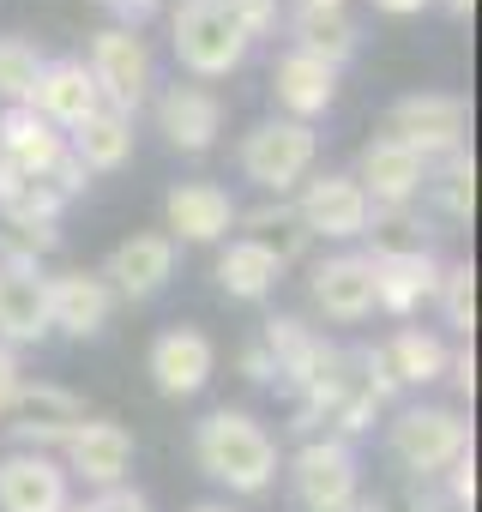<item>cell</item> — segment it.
Listing matches in <instances>:
<instances>
[{
  "label": "cell",
  "mask_w": 482,
  "mask_h": 512,
  "mask_svg": "<svg viewBox=\"0 0 482 512\" xmlns=\"http://www.w3.org/2000/svg\"><path fill=\"white\" fill-rule=\"evenodd\" d=\"M440 290V260L434 253H392L374 260V308H386L392 320H410L422 302H434Z\"/></svg>",
  "instance_id": "7402d4cb"
},
{
  "label": "cell",
  "mask_w": 482,
  "mask_h": 512,
  "mask_svg": "<svg viewBox=\"0 0 482 512\" xmlns=\"http://www.w3.org/2000/svg\"><path fill=\"white\" fill-rule=\"evenodd\" d=\"M308 290H314V308L326 320L356 326V320L374 314V260H368V253H332V260L314 266Z\"/></svg>",
  "instance_id": "2e32d148"
},
{
  "label": "cell",
  "mask_w": 482,
  "mask_h": 512,
  "mask_svg": "<svg viewBox=\"0 0 482 512\" xmlns=\"http://www.w3.org/2000/svg\"><path fill=\"white\" fill-rule=\"evenodd\" d=\"M0 512H67V470L49 452L0 458Z\"/></svg>",
  "instance_id": "ac0fdd59"
},
{
  "label": "cell",
  "mask_w": 482,
  "mask_h": 512,
  "mask_svg": "<svg viewBox=\"0 0 482 512\" xmlns=\"http://www.w3.org/2000/svg\"><path fill=\"white\" fill-rule=\"evenodd\" d=\"M193 458L229 494H266L278 482V440L266 434V422H254L248 410H229V404L193 428Z\"/></svg>",
  "instance_id": "6da1fadb"
},
{
  "label": "cell",
  "mask_w": 482,
  "mask_h": 512,
  "mask_svg": "<svg viewBox=\"0 0 482 512\" xmlns=\"http://www.w3.org/2000/svg\"><path fill=\"white\" fill-rule=\"evenodd\" d=\"M356 187L368 193V205H416V193L428 187V163L398 145V139H368L356 157Z\"/></svg>",
  "instance_id": "5bb4252c"
},
{
  "label": "cell",
  "mask_w": 482,
  "mask_h": 512,
  "mask_svg": "<svg viewBox=\"0 0 482 512\" xmlns=\"http://www.w3.org/2000/svg\"><path fill=\"white\" fill-rule=\"evenodd\" d=\"M97 7H109V13L121 19V31H139V25L163 7V0H97Z\"/></svg>",
  "instance_id": "8d00e7d4"
},
{
  "label": "cell",
  "mask_w": 482,
  "mask_h": 512,
  "mask_svg": "<svg viewBox=\"0 0 482 512\" xmlns=\"http://www.w3.org/2000/svg\"><path fill=\"white\" fill-rule=\"evenodd\" d=\"M223 13L241 25V37H248V43H260V37L278 31V0H223Z\"/></svg>",
  "instance_id": "e575fe53"
},
{
  "label": "cell",
  "mask_w": 482,
  "mask_h": 512,
  "mask_svg": "<svg viewBox=\"0 0 482 512\" xmlns=\"http://www.w3.org/2000/svg\"><path fill=\"white\" fill-rule=\"evenodd\" d=\"M290 488H296V506H302V512L350 506V500L362 494V476H356V452H350V440H332V434L302 440V452L290 458Z\"/></svg>",
  "instance_id": "52a82bcc"
},
{
  "label": "cell",
  "mask_w": 482,
  "mask_h": 512,
  "mask_svg": "<svg viewBox=\"0 0 482 512\" xmlns=\"http://www.w3.org/2000/svg\"><path fill=\"white\" fill-rule=\"evenodd\" d=\"M446 380H452V386L470 398V392H476V356H470V350H458V356L446 362Z\"/></svg>",
  "instance_id": "60d3db41"
},
{
  "label": "cell",
  "mask_w": 482,
  "mask_h": 512,
  "mask_svg": "<svg viewBox=\"0 0 482 512\" xmlns=\"http://www.w3.org/2000/svg\"><path fill=\"white\" fill-rule=\"evenodd\" d=\"M109 284V296H127V302H151L169 278H175V241L169 235H127L109 247V260L97 272Z\"/></svg>",
  "instance_id": "7c38bea8"
},
{
  "label": "cell",
  "mask_w": 482,
  "mask_h": 512,
  "mask_svg": "<svg viewBox=\"0 0 482 512\" xmlns=\"http://www.w3.org/2000/svg\"><path fill=\"white\" fill-rule=\"evenodd\" d=\"M380 356H386L398 392H404V386H434V380H446V362H452L446 338H440V332H422V326H398V332L380 344Z\"/></svg>",
  "instance_id": "4316f807"
},
{
  "label": "cell",
  "mask_w": 482,
  "mask_h": 512,
  "mask_svg": "<svg viewBox=\"0 0 482 512\" xmlns=\"http://www.w3.org/2000/svg\"><path fill=\"white\" fill-rule=\"evenodd\" d=\"M410 512H470V506H458L440 482H416V500H410Z\"/></svg>",
  "instance_id": "f35d334b"
},
{
  "label": "cell",
  "mask_w": 482,
  "mask_h": 512,
  "mask_svg": "<svg viewBox=\"0 0 482 512\" xmlns=\"http://www.w3.org/2000/svg\"><path fill=\"white\" fill-rule=\"evenodd\" d=\"M37 73H43V49L31 37H0V103H31L37 91Z\"/></svg>",
  "instance_id": "d6a6232c"
},
{
  "label": "cell",
  "mask_w": 482,
  "mask_h": 512,
  "mask_svg": "<svg viewBox=\"0 0 482 512\" xmlns=\"http://www.w3.org/2000/svg\"><path fill=\"white\" fill-rule=\"evenodd\" d=\"M67 151V133H55L31 103H13V109H0V157H7L13 169L25 175H43L55 157Z\"/></svg>",
  "instance_id": "cb8c5ba5"
},
{
  "label": "cell",
  "mask_w": 482,
  "mask_h": 512,
  "mask_svg": "<svg viewBox=\"0 0 482 512\" xmlns=\"http://www.w3.org/2000/svg\"><path fill=\"white\" fill-rule=\"evenodd\" d=\"M85 73H91L103 109H121V115H139V103H151V85H157L145 37L139 31H121V25H109V31L91 37Z\"/></svg>",
  "instance_id": "8992f818"
},
{
  "label": "cell",
  "mask_w": 482,
  "mask_h": 512,
  "mask_svg": "<svg viewBox=\"0 0 482 512\" xmlns=\"http://www.w3.org/2000/svg\"><path fill=\"white\" fill-rule=\"evenodd\" d=\"M241 175H248L260 193H272V199H284L290 187H302L308 181V169H314V157H320V133L308 127V121H284V115H272V121H260L254 133H241Z\"/></svg>",
  "instance_id": "3957f363"
},
{
  "label": "cell",
  "mask_w": 482,
  "mask_h": 512,
  "mask_svg": "<svg viewBox=\"0 0 482 512\" xmlns=\"http://www.w3.org/2000/svg\"><path fill=\"white\" fill-rule=\"evenodd\" d=\"M290 37H296L302 55L326 61L332 73L356 55V19H350L344 7H296V13H290Z\"/></svg>",
  "instance_id": "83f0119b"
},
{
  "label": "cell",
  "mask_w": 482,
  "mask_h": 512,
  "mask_svg": "<svg viewBox=\"0 0 482 512\" xmlns=\"http://www.w3.org/2000/svg\"><path fill=\"white\" fill-rule=\"evenodd\" d=\"M235 368L248 374L254 386H272V380H278V374H272V356H266V344H260V338H254L248 350H241V356H235Z\"/></svg>",
  "instance_id": "74e56055"
},
{
  "label": "cell",
  "mask_w": 482,
  "mask_h": 512,
  "mask_svg": "<svg viewBox=\"0 0 482 512\" xmlns=\"http://www.w3.org/2000/svg\"><path fill=\"white\" fill-rule=\"evenodd\" d=\"M55 247H61L55 223H0V272H43Z\"/></svg>",
  "instance_id": "1f68e13d"
},
{
  "label": "cell",
  "mask_w": 482,
  "mask_h": 512,
  "mask_svg": "<svg viewBox=\"0 0 482 512\" xmlns=\"http://www.w3.org/2000/svg\"><path fill=\"white\" fill-rule=\"evenodd\" d=\"M61 452H67L61 470L79 476V482H91V488H121L127 470H133V434L121 422H109V416H85L61 440Z\"/></svg>",
  "instance_id": "8fae6325"
},
{
  "label": "cell",
  "mask_w": 482,
  "mask_h": 512,
  "mask_svg": "<svg viewBox=\"0 0 482 512\" xmlns=\"http://www.w3.org/2000/svg\"><path fill=\"white\" fill-rule=\"evenodd\" d=\"M235 199H229V187H217V181H181V187H169V199H163V235L169 241H193V247H211V241H223L229 229H235Z\"/></svg>",
  "instance_id": "4fadbf2b"
},
{
  "label": "cell",
  "mask_w": 482,
  "mask_h": 512,
  "mask_svg": "<svg viewBox=\"0 0 482 512\" xmlns=\"http://www.w3.org/2000/svg\"><path fill=\"white\" fill-rule=\"evenodd\" d=\"M440 7H446L452 19H470V13H476V0H440Z\"/></svg>",
  "instance_id": "7bdbcfd3"
},
{
  "label": "cell",
  "mask_w": 482,
  "mask_h": 512,
  "mask_svg": "<svg viewBox=\"0 0 482 512\" xmlns=\"http://www.w3.org/2000/svg\"><path fill=\"white\" fill-rule=\"evenodd\" d=\"M464 133H470V103L452 97V91H416V97H398L392 115H386V139L410 145L428 169L458 157L464 151Z\"/></svg>",
  "instance_id": "5b68a950"
},
{
  "label": "cell",
  "mask_w": 482,
  "mask_h": 512,
  "mask_svg": "<svg viewBox=\"0 0 482 512\" xmlns=\"http://www.w3.org/2000/svg\"><path fill=\"white\" fill-rule=\"evenodd\" d=\"M49 338V278L43 272H0V344H43Z\"/></svg>",
  "instance_id": "603a6c76"
},
{
  "label": "cell",
  "mask_w": 482,
  "mask_h": 512,
  "mask_svg": "<svg viewBox=\"0 0 482 512\" xmlns=\"http://www.w3.org/2000/svg\"><path fill=\"white\" fill-rule=\"evenodd\" d=\"M31 109L55 127V133H73L91 109H103V97H97V85H91V73H85V61H43V73H37V91H31Z\"/></svg>",
  "instance_id": "44dd1931"
},
{
  "label": "cell",
  "mask_w": 482,
  "mask_h": 512,
  "mask_svg": "<svg viewBox=\"0 0 482 512\" xmlns=\"http://www.w3.org/2000/svg\"><path fill=\"white\" fill-rule=\"evenodd\" d=\"M85 512H151V500L139 488H97V500H85Z\"/></svg>",
  "instance_id": "d590c367"
},
{
  "label": "cell",
  "mask_w": 482,
  "mask_h": 512,
  "mask_svg": "<svg viewBox=\"0 0 482 512\" xmlns=\"http://www.w3.org/2000/svg\"><path fill=\"white\" fill-rule=\"evenodd\" d=\"M0 422L25 440V452H49V446H61V440L85 422V404H79L67 386L19 380V392L7 398V416H0Z\"/></svg>",
  "instance_id": "ba28073f"
},
{
  "label": "cell",
  "mask_w": 482,
  "mask_h": 512,
  "mask_svg": "<svg viewBox=\"0 0 482 512\" xmlns=\"http://www.w3.org/2000/svg\"><path fill=\"white\" fill-rule=\"evenodd\" d=\"M440 314L452 332H476V266H440Z\"/></svg>",
  "instance_id": "836d02e7"
},
{
  "label": "cell",
  "mask_w": 482,
  "mask_h": 512,
  "mask_svg": "<svg viewBox=\"0 0 482 512\" xmlns=\"http://www.w3.org/2000/svg\"><path fill=\"white\" fill-rule=\"evenodd\" d=\"M368 260H392V253H434V229L416 205H374L368 211Z\"/></svg>",
  "instance_id": "f1b7e54d"
},
{
  "label": "cell",
  "mask_w": 482,
  "mask_h": 512,
  "mask_svg": "<svg viewBox=\"0 0 482 512\" xmlns=\"http://www.w3.org/2000/svg\"><path fill=\"white\" fill-rule=\"evenodd\" d=\"M67 151L85 163V175H109L133 157V115L121 109H91L73 133H67Z\"/></svg>",
  "instance_id": "484cf974"
},
{
  "label": "cell",
  "mask_w": 482,
  "mask_h": 512,
  "mask_svg": "<svg viewBox=\"0 0 482 512\" xmlns=\"http://www.w3.org/2000/svg\"><path fill=\"white\" fill-rule=\"evenodd\" d=\"M235 223L248 229V241H260L278 266L302 260V247H308V229H302V217H296L290 199H266V205H254V211H235Z\"/></svg>",
  "instance_id": "f546056e"
},
{
  "label": "cell",
  "mask_w": 482,
  "mask_h": 512,
  "mask_svg": "<svg viewBox=\"0 0 482 512\" xmlns=\"http://www.w3.org/2000/svg\"><path fill=\"white\" fill-rule=\"evenodd\" d=\"M296 7H344V0H296Z\"/></svg>",
  "instance_id": "f6af8a7d"
},
{
  "label": "cell",
  "mask_w": 482,
  "mask_h": 512,
  "mask_svg": "<svg viewBox=\"0 0 482 512\" xmlns=\"http://www.w3.org/2000/svg\"><path fill=\"white\" fill-rule=\"evenodd\" d=\"M115 314V296L97 272H55L49 278V332L67 338H97Z\"/></svg>",
  "instance_id": "ffe728a7"
},
{
  "label": "cell",
  "mask_w": 482,
  "mask_h": 512,
  "mask_svg": "<svg viewBox=\"0 0 482 512\" xmlns=\"http://www.w3.org/2000/svg\"><path fill=\"white\" fill-rule=\"evenodd\" d=\"M374 7H380V13H398V19H404V13H422L428 0H374Z\"/></svg>",
  "instance_id": "b9f144b4"
},
{
  "label": "cell",
  "mask_w": 482,
  "mask_h": 512,
  "mask_svg": "<svg viewBox=\"0 0 482 512\" xmlns=\"http://www.w3.org/2000/svg\"><path fill=\"white\" fill-rule=\"evenodd\" d=\"M278 284H284V266L272 260L260 241L235 235V241L217 253V290H223L229 302H266Z\"/></svg>",
  "instance_id": "d4e9b609"
},
{
  "label": "cell",
  "mask_w": 482,
  "mask_h": 512,
  "mask_svg": "<svg viewBox=\"0 0 482 512\" xmlns=\"http://www.w3.org/2000/svg\"><path fill=\"white\" fill-rule=\"evenodd\" d=\"M464 452H470V422L458 410H446V404H404L392 416V458L416 482L446 476Z\"/></svg>",
  "instance_id": "277c9868"
},
{
  "label": "cell",
  "mask_w": 482,
  "mask_h": 512,
  "mask_svg": "<svg viewBox=\"0 0 482 512\" xmlns=\"http://www.w3.org/2000/svg\"><path fill=\"white\" fill-rule=\"evenodd\" d=\"M169 43H175V61L193 79H229L254 49L241 37V25L223 13V0H181L169 13Z\"/></svg>",
  "instance_id": "7a4b0ae2"
},
{
  "label": "cell",
  "mask_w": 482,
  "mask_h": 512,
  "mask_svg": "<svg viewBox=\"0 0 482 512\" xmlns=\"http://www.w3.org/2000/svg\"><path fill=\"white\" fill-rule=\"evenodd\" d=\"M145 368H151V386H157L163 398H193V392H205V380L217 374V344H211L199 326H169V332L151 338Z\"/></svg>",
  "instance_id": "30bf717a"
},
{
  "label": "cell",
  "mask_w": 482,
  "mask_h": 512,
  "mask_svg": "<svg viewBox=\"0 0 482 512\" xmlns=\"http://www.w3.org/2000/svg\"><path fill=\"white\" fill-rule=\"evenodd\" d=\"M19 380H25V368H19V350H7V344H0V416H7V398L19 392Z\"/></svg>",
  "instance_id": "ab89813d"
},
{
  "label": "cell",
  "mask_w": 482,
  "mask_h": 512,
  "mask_svg": "<svg viewBox=\"0 0 482 512\" xmlns=\"http://www.w3.org/2000/svg\"><path fill=\"white\" fill-rule=\"evenodd\" d=\"M368 193L356 187V175H314L296 193V217L308 229V241H356L368 229Z\"/></svg>",
  "instance_id": "9c48e42d"
},
{
  "label": "cell",
  "mask_w": 482,
  "mask_h": 512,
  "mask_svg": "<svg viewBox=\"0 0 482 512\" xmlns=\"http://www.w3.org/2000/svg\"><path fill=\"white\" fill-rule=\"evenodd\" d=\"M193 512H235V506H223V500H199Z\"/></svg>",
  "instance_id": "ee69618b"
},
{
  "label": "cell",
  "mask_w": 482,
  "mask_h": 512,
  "mask_svg": "<svg viewBox=\"0 0 482 512\" xmlns=\"http://www.w3.org/2000/svg\"><path fill=\"white\" fill-rule=\"evenodd\" d=\"M428 193H434L440 217L470 223V211H476V163H470V151H458V157L434 163V169H428Z\"/></svg>",
  "instance_id": "4dcf8cb0"
},
{
  "label": "cell",
  "mask_w": 482,
  "mask_h": 512,
  "mask_svg": "<svg viewBox=\"0 0 482 512\" xmlns=\"http://www.w3.org/2000/svg\"><path fill=\"white\" fill-rule=\"evenodd\" d=\"M260 344H266V356H272V374L302 398L326 368H332V356H338V344H326L308 320H296V314H278V320H266V332H260Z\"/></svg>",
  "instance_id": "9a60e30c"
},
{
  "label": "cell",
  "mask_w": 482,
  "mask_h": 512,
  "mask_svg": "<svg viewBox=\"0 0 482 512\" xmlns=\"http://www.w3.org/2000/svg\"><path fill=\"white\" fill-rule=\"evenodd\" d=\"M272 103H278L284 121H308V127H314V115H326V109L338 103V73H332L326 61L290 49V55H278V67H272Z\"/></svg>",
  "instance_id": "d6986e66"
},
{
  "label": "cell",
  "mask_w": 482,
  "mask_h": 512,
  "mask_svg": "<svg viewBox=\"0 0 482 512\" xmlns=\"http://www.w3.org/2000/svg\"><path fill=\"white\" fill-rule=\"evenodd\" d=\"M157 127L181 157H205L217 145V133H223V103L205 85H169L157 97Z\"/></svg>",
  "instance_id": "e0dca14e"
}]
</instances>
